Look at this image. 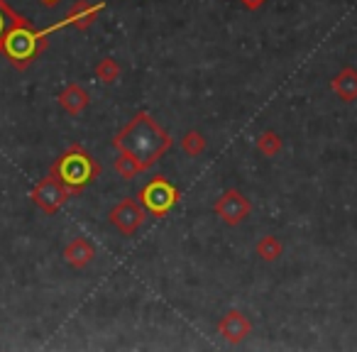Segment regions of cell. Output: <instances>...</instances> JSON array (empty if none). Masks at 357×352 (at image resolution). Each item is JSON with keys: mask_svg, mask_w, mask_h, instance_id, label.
<instances>
[{"mask_svg": "<svg viewBox=\"0 0 357 352\" xmlns=\"http://www.w3.org/2000/svg\"><path fill=\"white\" fill-rule=\"evenodd\" d=\"M118 152L130 154L132 159H137L144 169H149L157 162L162 154H167V149L172 147V135L147 113L139 110L113 139Z\"/></svg>", "mask_w": 357, "mask_h": 352, "instance_id": "6da1fadb", "label": "cell"}, {"mask_svg": "<svg viewBox=\"0 0 357 352\" xmlns=\"http://www.w3.org/2000/svg\"><path fill=\"white\" fill-rule=\"evenodd\" d=\"M47 40H50V32L37 30L27 17L17 15V20L13 22L6 40H3V54L15 69L22 71L47 49Z\"/></svg>", "mask_w": 357, "mask_h": 352, "instance_id": "7a4b0ae2", "label": "cell"}, {"mask_svg": "<svg viewBox=\"0 0 357 352\" xmlns=\"http://www.w3.org/2000/svg\"><path fill=\"white\" fill-rule=\"evenodd\" d=\"M50 174H54L56 179L74 194H81L84 189H89L100 174V164L93 159V154L89 149H84L81 144H71L64 154H59L54 164H52Z\"/></svg>", "mask_w": 357, "mask_h": 352, "instance_id": "3957f363", "label": "cell"}, {"mask_svg": "<svg viewBox=\"0 0 357 352\" xmlns=\"http://www.w3.org/2000/svg\"><path fill=\"white\" fill-rule=\"evenodd\" d=\"M137 199H139V204L144 206L147 213L157 215V218H164V215L174 208V204L178 201V191H176V186L169 184L164 176H154L149 184L142 186Z\"/></svg>", "mask_w": 357, "mask_h": 352, "instance_id": "277c9868", "label": "cell"}, {"mask_svg": "<svg viewBox=\"0 0 357 352\" xmlns=\"http://www.w3.org/2000/svg\"><path fill=\"white\" fill-rule=\"evenodd\" d=\"M30 196H32V204H35L37 208L42 211V213L54 215V213H59L61 206L69 201L71 191L66 189V186L61 184L59 179H56L54 174H47L45 179L37 181Z\"/></svg>", "mask_w": 357, "mask_h": 352, "instance_id": "5b68a950", "label": "cell"}, {"mask_svg": "<svg viewBox=\"0 0 357 352\" xmlns=\"http://www.w3.org/2000/svg\"><path fill=\"white\" fill-rule=\"evenodd\" d=\"M144 206L139 204V201H135V199H125V201H120L118 206H115L113 211H110V223L115 225V228L120 230L123 235H135L139 230V225L144 223Z\"/></svg>", "mask_w": 357, "mask_h": 352, "instance_id": "8992f818", "label": "cell"}, {"mask_svg": "<svg viewBox=\"0 0 357 352\" xmlns=\"http://www.w3.org/2000/svg\"><path fill=\"white\" fill-rule=\"evenodd\" d=\"M250 211H252V206H250V201L245 199L238 189H228L218 199V204H215V213H218V218H223L228 225L243 223V220L250 215Z\"/></svg>", "mask_w": 357, "mask_h": 352, "instance_id": "52a82bcc", "label": "cell"}, {"mask_svg": "<svg viewBox=\"0 0 357 352\" xmlns=\"http://www.w3.org/2000/svg\"><path fill=\"white\" fill-rule=\"evenodd\" d=\"M103 10V6H93V3H89V0H79L74 8H71L69 13H66V17L64 20H59L56 25H52L50 30V35L52 32H56V30H64V27H76V30H89L91 25H93V20H96V15Z\"/></svg>", "mask_w": 357, "mask_h": 352, "instance_id": "ba28073f", "label": "cell"}, {"mask_svg": "<svg viewBox=\"0 0 357 352\" xmlns=\"http://www.w3.org/2000/svg\"><path fill=\"white\" fill-rule=\"evenodd\" d=\"M218 330L228 342H243L245 337L250 335V330H252V323L240 311H230L228 316H223V321L218 323Z\"/></svg>", "mask_w": 357, "mask_h": 352, "instance_id": "9c48e42d", "label": "cell"}, {"mask_svg": "<svg viewBox=\"0 0 357 352\" xmlns=\"http://www.w3.org/2000/svg\"><path fill=\"white\" fill-rule=\"evenodd\" d=\"M91 103V95L86 89H81L79 84H69L64 91L59 93V105L66 110L69 115H81Z\"/></svg>", "mask_w": 357, "mask_h": 352, "instance_id": "30bf717a", "label": "cell"}, {"mask_svg": "<svg viewBox=\"0 0 357 352\" xmlns=\"http://www.w3.org/2000/svg\"><path fill=\"white\" fill-rule=\"evenodd\" d=\"M93 257H96V250H93V245H91L86 238L71 240V243L64 247V259L71 264V267H76V269L89 267V264L93 262Z\"/></svg>", "mask_w": 357, "mask_h": 352, "instance_id": "8fae6325", "label": "cell"}, {"mask_svg": "<svg viewBox=\"0 0 357 352\" xmlns=\"http://www.w3.org/2000/svg\"><path fill=\"white\" fill-rule=\"evenodd\" d=\"M331 89L335 91L337 95H340L345 103H350V100L357 98V71L350 69V66H345V69L340 71V74L333 79Z\"/></svg>", "mask_w": 357, "mask_h": 352, "instance_id": "7c38bea8", "label": "cell"}, {"mask_svg": "<svg viewBox=\"0 0 357 352\" xmlns=\"http://www.w3.org/2000/svg\"><path fill=\"white\" fill-rule=\"evenodd\" d=\"M115 171H118L123 179H135L137 174L144 171V167L137 162V159L130 157V154L118 152V159H115Z\"/></svg>", "mask_w": 357, "mask_h": 352, "instance_id": "4fadbf2b", "label": "cell"}, {"mask_svg": "<svg viewBox=\"0 0 357 352\" xmlns=\"http://www.w3.org/2000/svg\"><path fill=\"white\" fill-rule=\"evenodd\" d=\"M96 76H98L103 84H115L120 76V64L115 59H110V56H105V59L98 61V66H96Z\"/></svg>", "mask_w": 357, "mask_h": 352, "instance_id": "5bb4252c", "label": "cell"}, {"mask_svg": "<svg viewBox=\"0 0 357 352\" xmlns=\"http://www.w3.org/2000/svg\"><path fill=\"white\" fill-rule=\"evenodd\" d=\"M257 149L262 154H267V157H274V154L282 149V139H279V135L272 132V130H264L257 137Z\"/></svg>", "mask_w": 357, "mask_h": 352, "instance_id": "9a60e30c", "label": "cell"}, {"mask_svg": "<svg viewBox=\"0 0 357 352\" xmlns=\"http://www.w3.org/2000/svg\"><path fill=\"white\" fill-rule=\"evenodd\" d=\"M257 254L262 259H267V262H272V259H277L282 254V243L277 238H272V235H267V238H262L257 243Z\"/></svg>", "mask_w": 357, "mask_h": 352, "instance_id": "2e32d148", "label": "cell"}, {"mask_svg": "<svg viewBox=\"0 0 357 352\" xmlns=\"http://www.w3.org/2000/svg\"><path fill=\"white\" fill-rule=\"evenodd\" d=\"M15 20H17V13L8 6L6 0H0V52H3V40H6L8 30H10Z\"/></svg>", "mask_w": 357, "mask_h": 352, "instance_id": "e0dca14e", "label": "cell"}, {"mask_svg": "<svg viewBox=\"0 0 357 352\" xmlns=\"http://www.w3.org/2000/svg\"><path fill=\"white\" fill-rule=\"evenodd\" d=\"M181 147H184V152L189 154V157H199L201 152L206 149V139L201 132H186L184 139H181Z\"/></svg>", "mask_w": 357, "mask_h": 352, "instance_id": "ac0fdd59", "label": "cell"}, {"mask_svg": "<svg viewBox=\"0 0 357 352\" xmlns=\"http://www.w3.org/2000/svg\"><path fill=\"white\" fill-rule=\"evenodd\" d=\"M240 3H243V6L248 8V10H257V8H259V6H264L267 0H240Z\"/></svg>", "mask_w": 357, "mask_h": 352, "instance_id": "d6986e66", "label": "cell"}, {"mask_svg": "<svg viewBox=\"0 0 357 352\" xmlns=\"http://www.w3.org/2000/svg\"><path fill=\"white\" fill-rule=\"evenodd\" d=\"M42 3H45V6H59V3H61V0H42Z\"/></svg>", "mask_w": 357, "mask_h": 352, "instance_id": "ffe728a7", "label": "cell"}]
</instances>
